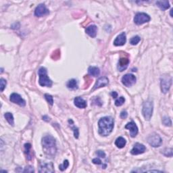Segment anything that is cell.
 <instances>
[{
    "instance_id": "cell-3",
    "label": "cell",
    "mask_w": 173,
    "mask_h": 173,
    "mask_svg": "<svg viewBox=\"0 0 173 173\" xmlns=\"http://www.w3.org/2000/svg\"><path fill=\"white\" fill-rule=\"evenodd\" d=\"M39 76V83L42 86H48L51 87L52 86V81L50 79L47 77V70L45 68H40L38 71Z\"/></svg>"
},
{
    "instance_id": "cell-16",
    "label": "cell",
    "mask_w": 173,
    "mask_h": 173,
    "mask_svg": "<svg viewBox=\"0 0 173 173\" xmlns=\"http://www.w3.org/2000/svg\"><path fill=\"white\" fill-rule=\"evenodd\" d=\"M39 172H54V166H53L52 163L49 164H43L40 166Z\"/></svg>"
},
{
    "instance_id": "cell-31",
    "label": "cell",
    "mask_w": 173,
    "mask_h": 173,
    "mask_svg": "<svg viewBox=\"0 0 173 173\" xmlns=\"http://www.w3.org/2000/svg\"><path fill=\"white\" fill-rule=\"evenodd\" d=\"M6 81L3 79H1V80H0V89H1V92L3 91V90L5 88V86H6Z\"/></svg>"
},
{
    "instance_id": "cell-38",
    "label": "cell",
    "mask_w": 173,
    "mask_h": 173,
    "mask_svg": "<svg viewBox=\"0 0 173 173\" xmlns=\"http://www.w3.org/2000/svg\"><path fill=\"white\" fill-rule=\"evenodd\" d=\"M172 10H170V16H172Z\"/></svg>"
},
{
    "instance_id": "cell-10",
    "label": "cell",
    "mask_w": 173,
    "mask_h": 173,
    "mask_svg": "<svg viewBox=\"0 0 173 173\" xmlns=\"http://www.w3.org/2000/svg\"><path fill=\"white\" fill-rule=\"evenodd\" d=\"M49 13V10L45 7L44 4H40L37 7L35 10V15L37 17H41V16H45Z\"/></svg>"
},
{
    "instance_id": "cell-34",
    "label": "cell",
    "mask_w": 173,
    "mask_h": 173,
    "mask_svg": "<svg viewBox=\"0 0 173 173\" xmlns=\"http://www.w3.org/2000/svg\"><path fill=\"white\" fill-rule=\"evenodd\" d=\"M96 154H97V156H98L99 157H100V158H105V157H106V154H105L104 152H103V151H101V150L97 151V152H96Z\"/></svg>"
},
{
    "instance_id": "cell-29",
    "label": "cell",
    "mask_w": 173,
    "mask_h": 173,
    "mask_svg": "<svg viewBox=\"0 0 173 173\" xmlns=\"http://www.w3.org/2000/svg\"><path fill=\"white\" fill-rule=\"evenodd\" d=\"M69 166V160H66L64 161V162H63V164H62L60 165V166H59V168H60V170L61 171H64L68 168V166Z\"/></svg>"
},
{
    "instance_id": "cell-7",
    "label": "cell",
    "mask_w": 173,
    "mask_h": 173,
    "mask_svg": "<svg viewBox=\"0 0 173 173\" xmlns=\"http://www.w3.org/2000/svg\"><path fill=\"white\" fill-rule=\"evenodd\" d=\"M148 142L154 148L160 147L162 143V139L158 134H152L148 138Z\"/></svg>"
},
{
    "instance_id": "cell-30",
    "label": "cell",
    "mask_w": 173,
    "mask_h": 173,
    "mask_svg": "<svg viewBox=\"0 0 173 173\" xmlns=\"http://www.w3.org/2000/svg\"><path fill=\"white\" fill-rule=\"evenodd\" d=\"M45 97L46 100H47V102H48L51 106H52V105L54 104V99H53V97L51 96V95L45 94Z\"/></svg>"
},
{
    "instance_id": "cell-11",
    "label": "cell",
    "mask_w": 173,
    "mask_h": 173,
    "mask_svg": "<svg viewBox=\"0 0 173 173\" xmlns=\"http://www.w3.org/2000/svg\"><path fill=\"white\" fill-rule=\"evenodd\" d=\"M146 150V148L144 146V145L141 144L139 143H135V145H134L133 148L130 151V153L132 155H139V154H143Z\"/></svg>"
},
{
    "instance_id": "cell-35",
    "label": "cell",
    "mask_w": 173,
    "mask_h": 173,
    "mask_svg": "<svg viewBox=\"0 0 173 173\" xmlns=\"http://www.w3.org/2000/svg\"><path fill=\"white\" fill-rule=\"evenodd\" d=\"M127 116H128V113H127V112H126V111H122L120 113L121 118H123V119L126 118L127 117Z\"/></svg>"
},
{
    "instance_id": "cell-32",
    "label": "cell",
    "mask_w": 173,
    "mask_h": 173,
    "mask_svg": "<svg viewBox=\"0 0 173 173\" xmlns=\"http://www.w3.org/2000/svg\"><path fill=\"white\" fill-rule=\"evenodd\" d=\"M23 172H34L35 170L32 166H29L26 167Z\"/></svg>"
},
{
    "instance_id": "cell-18",
    "label": "cell",
    "mask_w": 173,
    "mask_h": 173,
    "mask_svg": "<svg viewBox=\"0 0 173 173\" xmlns=\"http://www.w3.org/2000/svg\"><path fill=\"white\" fill-rule=\"evenodd\" d=\"M97 27L95 25H91L86 29V33L92 38H94L97 35Z\"/></svg>"
},
{
    "instance_id": "cell-5",
    "label": "cell",
    "mask_w": 173,
    "mask_h": 173,
    "mask_svg": "<svg viewBox=\"0 0 173 173\" xmlns=\"http://www.w3.org/2000/svg\"><path fill=\"white\" fill-rule=\"evenodd\" d=\"M172 85V77L169 75H164L160 79V86L162 92L166 93L170 89Z\"/></svg>"
},
{
    "instance_id": "cell-6",
    "label": "cell",
    "mask_w": 173,
    "mask_h": 173,
    "mask_svg": "<svg viewBox=\"0 0 173 173\" xmlns=\"http://www.w3.org/2000/svg\"><path fill=\"white\" fill-rule=\"evenodd\" d=\"M150 16L145 13H137L134 18V22L136 25H141L143 24L148 23L150 21Z\"/></svg>"
},
{
    "instance_id": "cell-4",
    "label": "cell",
    "mask_w": 173,
    "mask_h": 173,
    "mask_svg": "<svg viewBox=\"0 0 173 173\" xmlns=\"http://www.w3.org/2000/svg\"><path fill=\"white\" fill-rule=\"evenodd\" d=\"M153 108H154V106H153V102L152 101L148 100L143 103L142 114L145 119L147 120H150L152 116L153 109H154Z\"/></svg>"
},
{
    "instance_id": "cell-25",
    "label": "cell",
    "mask_w": 173,
    "mask_h": 173,
    "mask_svg": "<svg viewBox=\"0 0 173 173\" xmlns=\"http://www.w3.org/2000/svg\"><path fill=\"white\" fill-rule=\"evenodd\" d=\"M141 38L139 36H135L133 37H132L130 40V43L132 45H135L140 41Z\"/></svg>"
},
{
    "instance_id": "cell-12",
    "label": "cell",
    "mask_w": 173,
    "mask_h": 173,
    "mask_svg": "<svg viewBox=\"0 0 173 173\" xmlns=\"http://www.w3.org/2000/svg\"><path fill=\"white\" fill-rule=\"evenodd\" d=\"M125 128L130 130V136L132 137H135L137 136L138 133V127L133 121L127 123L126 126H125Z\"/></svg>"
},
{
    "instance_id": "cell-23",
    "label": "cell",
    "mask_w": 173,
    "mask_h": 173,
    "mask_svg": "<svg viewBox=\"0 0 173 173\" xmlns=\"http://www.w3.org/2000/svg\"><path fill=\"white\" fill-rule=\"evenodd\" d=\"M4 117L6 119V120L8 121L9 124L12 126H14V116H13L12 114L10 113V112H7L4 114Z\"/></svg>"
},
{
    "instance_id": "cell-9",
    "label": "cell",
    "mask_w": 173,
    "mask_h": 173,
    "mask_svg": "<svg viewBox=\"0 0 173 173\" xmlns=\"http://www.w3.org/2000/svg\"><path fill=\"white\" fill-rule=\"evenodd\" d=\"M10 100L12 102L14 103V104H16L19 105L20 106H22V107H24V106H25L26 105V102L25 99L22 98L21 95L18 94V93H12V94L10 95Z\"/></svg>"
},
{
    "instance_id": "cell-26",
    "label": "cell",
    "mask_w": 173,
    "mask_h": 173,
    "mask_svg": "<svg viewBox=\"0 0 173 173\" xmlns=\"http://www.w3.org/2000/svg\"><path fill=\"white\" fill-rule=\"evenodd\" d=\"M162 154H163L164 155L166 156H168V157H172V149H165L163 151H162Z\"/></svg>"
},
{
    "instance_id": "cell-28",
    "label": "cell",
    "mask_w": 173,
    "mask_h": 173,
    "mask_svg": "<svg viewBox=\"0 0 173 173\" xmlns=\"http://www.w3.org/2000/svg\"><path fill=\"white\" fill-rule=\"evenodd\" d=\"M125 102V99L124 97H120L118 99H117L115 102V105L116 106H121L124 104Z\"/></svg>"
},
{
    "instance_id": "cell-36",
    "label": "cell",
    "mask_w": 173,
    "mask_h": 173,
    "mask_svg": "<svg viewBox=\"0 0 173 173\" xmlns=\"http://www.w3.org/2000/svg\"><path fill=\"white\" fill-rule=\"evenodd\" d=\"M93 163L95 164H102V161H101L100 159H99V158H95V159L93 160Z\"/></svg>"
},
{
    "instance_id": "cell-37",
    "label": "cell",
    "mask_w": 173,
    "mask_h": 173,
    "mask_svg": "<svg viewBox=\"0 0 173 173\" xmlns=\"http://www.w3.org/2000/svg\"><path fill=\"white\" fill-rule=\"evenodd\" d=\"M111 95H112V96L114 97V98H116V97H118V93H116V92H115V91L112 92V93H111Z\"/></svg>"
},
{
    "instance_id": "cell-8",
    "label": "cell",
    "mask_w": 173,
    "mask_h": 173,
    "mask_svg": "<svg viewBox=\"0 0 173 173\" xmlns=\"http://www.w3.org/2000/svg\"><path fill=\"white\" fill-rule=\"evenodd\" d=\"M136 80H137V79L133 75L126 74L122 78V83L124 86L129 87L135 83Z\"/></svg>"
},
{
    "instance_id": "cell-14",
    "label": "cell",
    "mask_w": 173,
    "mask_h": 173,
    "mask_svg": "<svg viewBox=\"0 0 173 173\" xmlns=\"http://www.w3.org/2000/svg\"><path fill=\"white\" fill-rule=\"evenodd\" d=\"M108 83H109V80H108L107 77H100L99 79H97L96 83H95L94 87H93V90L106 86L108 84Z\"/></svg>"
},
{
    "instance_id": "cell-21",
    "label": "cell",
    "mask_w": 173,
    "mask_h": 173,
    "mask_svg": "<svg viewBox=\"0 0 173 173\" xmlns=\"http://www.w3.org/2000/svg\"><path fill=\"white\" fill-rule=\"evenodd\" d=\"M126 141L124 138H123L122 137H120L118 138H117L116 140L115 141V145L117 148H123L126 145Z\"/></svg>"
},
{
    "instance_id": "cell-1",
    "label": "cell",
    "mask_w": 173,
    "mask_h": 173,
    "mask_svg": "<svg viewBox=\"0 0 173 173\" xmlns=\"http://www.w3.org/2000/svg\"><path fill=\"white\" fill-rule=\"evenodd\" d=\"M114 120L112 117L106 116L102 118L99 120V134L100 135L106 137L111 133L114 128Z\"/></svg>"
},
{
    "instance_id": "cell-17",
    "label": "cell",
    "mask_w": 173,
    "mask_h": 173,
    "mask_svg": "<svg viewBox=\"0 0 173 173\" xmlns=\"http://www.w3.org/2000/svg\"><path fill=\"white\" fill-rule=\"evenodd\" d=\"M74 102L75 106L79 108H85L86 107V101L81 97H75Z\"/></svg>"
},
{
    "instance_id": "cell-19",
    "label": "cell",
    "mask_w": 173,
    "mask_h": 173,
    "mask_svg": "<svg viewBox=\"0 0 173 173\" xmlns=\"http://www.w3.org/2000/svg\"><path fill=\"white\" fill-rule=\"evenodd\" d=\"M156 5L163 11L170 8V3L168 1H156Z\"/></svg>"
},
{
    "instance_id": "cell-20",
    "label": "cell",
    "mask_w": 173,
    "mask_h": 173,
    "mask_svg": "<svg viewBox=\"0 0 173 173\" xmlns=\"http://www.w3.org/2000/svg\"><path fill=\"white\" fill-rule=\"evenodd\" d=\"M88 73L91 76L97 77L100 74V71H99V68L95 67V66H90L88 69Z\"/></svg>"
},
{
    "instance_id": "cell-33",
    "label": "cell",
    "mask_w": 173,
    "mask_h": 173,
    "mask_svg": "<svg viewBox=\"0 0 173 173\" xmlns=\"http://www.w3.org/2000/svg\"><path fill=\"white\" fill-rule=\"evenodd\" d=\"M72 128H73V131H74V135H75V138H79V129L78 128H77L76 126H73V127H72Z\"/></svg>"
},
{
    "instance_id": "cell-24",
    "label": "cell",
    "mask_w": 173,
    "mask_h": 173,
    "mask_svg": "<svg viewBox=\"0 0 173 173\" xmlns=\"http://www.w3.org/2000/svg\"><path fill=\"white\" fill-rule=\"evenodd\" d=\"M25 152L27 154V158L28 160H31V156L30 155V150L31 148V145L30 143H26L25 145Z\"/></svg>"
},
{
    "instance_id": "cell-22",
    "label": "cell",
    "mask_w": 173,
    "mask_h": 173,
    "mask_svg": "<svg viewBox=\"0 0 173 173\" xmlns=\"http://www.w3.org/2000/svg\"><path fill=\"white\" fill-rule=\"evenodd\" d=\"M67 87L69 89L72 90L77 89H78V82L76 79H71L67 83Z\"/></svg>"
},
{
    "instance_id": "cell-15",
    "label": "cell",
    "mask_w": 173,
    "mask_h": 173,
    "mask_svg": "<svg viewBox=\"0 0 173 173\" xmlns=\"http://www.w3.org/2000/svg\"><path fill=\"white\" fill-rule=\"evenodd\" d=\"M126 34H125V33H122L116 38L114 41V45L115 46H122L126 43Z\"/></svg>"
},
{
    "instance_id": "cell-2",
    "label": "cell",
    "mask_w": 173,
    "mask_h": 173,
    "mask_svg": "<svg viewBox=\"0 0 173 173\" xmlns=\"http://www.w3.org/2000/svg\"><path fill=\"white\" fill-rule=\"evenodd\" d=\"M42 145L44 153L48 157H53L56 153V140L52 136L46 135L42 139Z\"/></svg>"
},
{
    "instance_id": "cell-27",
    "label": "cell",
    "mask_w": 173,
    "mask_h": 173,
    "mask_svg": "<svg viewBox=\"0 0 173 173\" xmlns=\"http://www.w3.org/2000/svg\"><path fill=\"white\" fill-rule=\"evenodd\" d=\"M162 122L165 126H172V121H171V120L169 117L167 116L164 117L162 119Z\"/></svg>"
},
{
    "instance_id": "cell-13",
    "label": "cell",
    "mask_w": 173,
    "mask_h": 173,
    "mask_svg": "<svg viewBox=\"0 0 173 173\" xmlns=\"http://www.w3.org/2000/svg\"><path fill=\"white\" fill-rule=\"evenodd\" d=\"M128 64H129V60L127 58H121L118 63V70L120 72L124 71L127 69Z\"/></svg>"
}]
</instances>
